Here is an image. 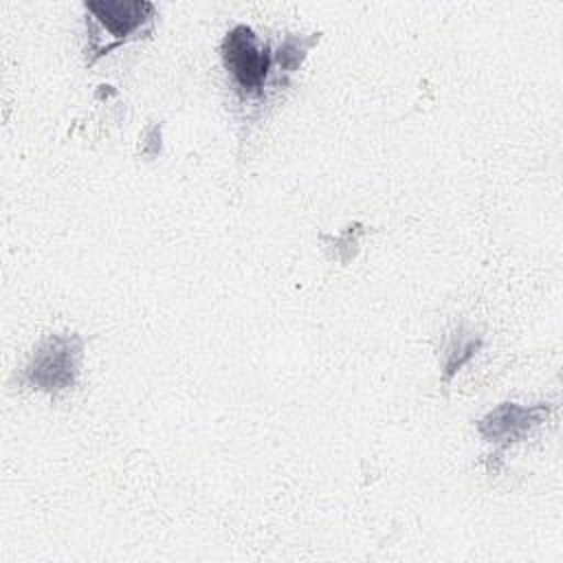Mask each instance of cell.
I'll return each instance as SVG.
<instances>
[{
    "instance_id": "obj_2",
    "label": "cell",
    "mask_w": 563,
    "mask_h": 563,
    "mask_svg": "<svg viewBox=\"0 0 563 563\" xmlns=\"http://www.w3.org/2000/svg\"><path fill=\"white\" fill-rule=\"evenodd\" d=\"M222 59L238 86L246 92H260L268 73V48L260 46L257 35L249 26H235L222 42Z\"/></svg>"
},
{
    "instance_id": "obj_6",
    "label": "cell",
    "mask_w": 563,
    "mask_h": 563,
    "mask_svg": "<svg viewBox=\"0 0 563 563\" xmlns=\"http://www.w3.org/2000/svg\"><path fill=\"white\" fill-rule=\"evenodd\" d=\"M477 341H468L466 345H457V350H453L451 352V358H449V363H446V376H451L466 358H471L473 356V352L477 350Z\"/></svg>"
},
{
    "instance_id": "obj_5",
    "label": "cell",
    "mask_w": 563,
    "mask_h": 563,
    "mask_svg": "<svg viewBox=\"0 0 563 563\" xmlns=\"http://www.w3.org/2000/svg\"><path fill=\"white\" fill-rule=\"evenodd\" d=\"M310 44H312V40H310V42H303L301 37H288V40L279 46V55H277L279 66H284V68H288V70L297 68V66L301 64L303 55L308 53Z\"/></svg>"
},
{
    "instance_id": "obj_4",
    "label": "cell",
    "mask_w": 563,
    "mask_h": 563,
    "mask_svg": "<svg viewBox=\"0 0 563 563\" xmlns=\"http://www.w3.org/2000/svg\"><path fill=\"white\" fill-rule=\"evenodd\" d=\"M543 407H517V405H501L495 409L488 418L482 420L479 429L486 438H501V435H515V431H523L530 422L541 420Z\"/></svg>"
},
{
    "instance_id": "obj_3",
    "label": "cell",
    "mask_w": 563,
    "mask_h": 563,
    "mask_svg": "<svg viewBox=\"0 0 563 563\" xmlns=\"http://www.w3.org/2000/svg\"><path fill=\"white\" fill-rule=\"evenodd\" d=\"M86 9L117 42L125 40L154 15V4L150 2H86Z\"/></svg>"
},
{
    "instance_id": "obj_1",
    "label": "cell",
    "mask_w": 563,
    "mask_h": 563,
    "mask_svg": "<svg viewBox=\"0 0 563 563\" xmlns=\"http://www.w3.org/2000/svg\"><path fill=\"white\" fill-rule=\"evenodd\" d=\"M81 358V341L77 336H51L35 352L26 376L46 391L66 389L75 383Z\"/></svg>"
}]
</instances>
